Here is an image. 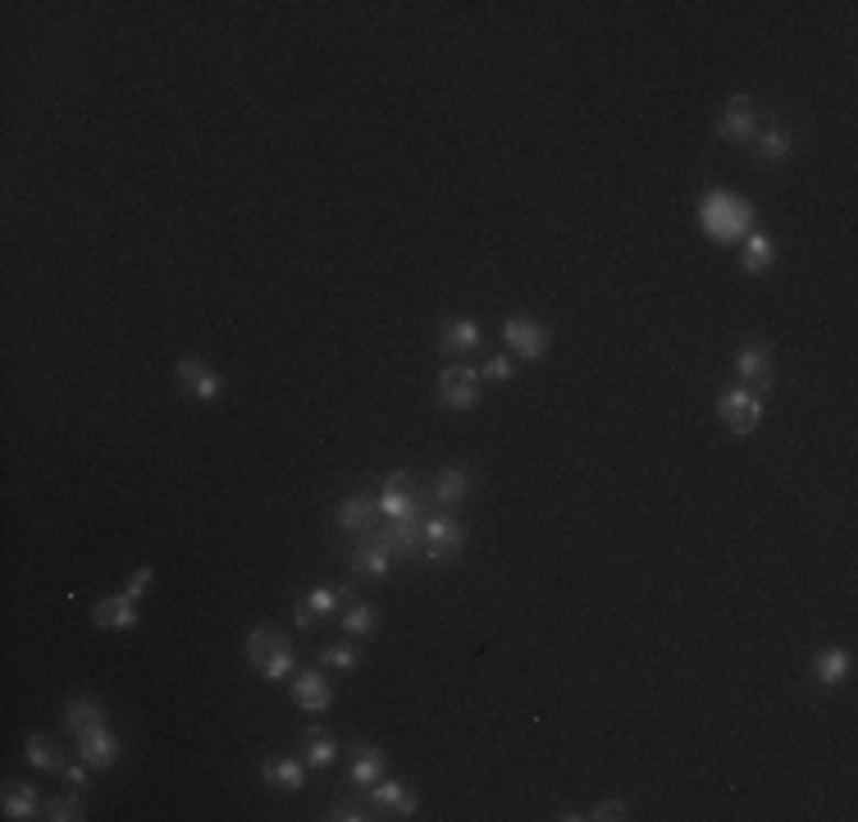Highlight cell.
Returning a JSON list of instances; mask_svg holds the SVG:
<instances>
[{
  "mask_svg": "<svg viewBox=\"0 0 858 822\" xmlns=\"http://www.w3.org/2000/svg\"><path fill=\"white\" fill-rule=\"evenodd\" d=\"M142 622V603L133 594H106L101 603H91V626L97 631H138Z\"/></svg>",
  "mask_w": 858,
  "mask_h": 822,
  "instance_id": "cell-12",
  "label": "cell"
},
{
  "mask_svg": "<svg viewBox=\"0 0 858 822\" xmlns=\"http://www.w3.org/2000/svg\"><path fill=\"white\" fill-rule=\"evenodd\" d=\"M503 343H507V352L520 357V361H543L548 348H553V333H548L543 320L516 311V316L503 320Z\"/></svg>",
  "mask_w": 858,
  "mask_h": 822,
  "instance_id": "cell-4",
  "label": "cell"
},
{
  "mask_svg": "<svg viewBox=\"0 0 858 822\" xmlns=\"http://www.w3.org/2000/svg\"><path fill=\"white\" fill-rule=\"evenodd\" d=\"M590 818H598V822H622V818H630V809H626V800H598Z\"/></svg>",
  "mask_w": 858,
  "mask_h": 822,
  "instance_id": "cell-35",
  "label": "cell"
},
{
  "mask_svg": "<svg viewBox=\"0 0 858 822\" xmlns=\"http://www.w3.org/2000/svg\"><path fill=\"white\" fill-rule=\"evenodd\" d=\"M87 772H91V768L82 764V758H78V764H69V768H65V777H69V786H74V790H87V781H91Z\"/></svg>",
  "mask_w": 858,
  "mask_h": 822,
  "instance_id": "cell-36",
  "label": "cell"
},
{
  "mask_svg": "<svg viewBox=\"0 0 858 822\" xmlns=\"http://www.w3.org/2000/svg\"><path fill=\"white\" fill-rule=\"evenodd\" d=\"M151 581H156V567H151V562H142L133 576H129V585H124V594H133L138 603L146 599V590H151Z\"/></svg>",
  "mask_w": 858,
  "mask_h": 822,
  "instance_id": "cell-33",
  "label": "cell"
},
{
  "mask_svg": "<svg viewBox=\"0 0 858 822\" xmlns=\"http://www.w3.org/2000/svg\"><path fill=\"white\" fill-rule=\"evenodd\" d=\"M65 726H69V736L82 741L87 731H97V726H110V713L97 694H74L65 699Z\"/></svg>",
  "mask_w": 858,
  "mask_h": 822,
  "instance_id": "cell-18",
  "label": "cell"
},
{
  "mask_svg": "<svg viewBox=\"0 0 858 822\" xmlns=\"http://www.w3.org/2000/svg\"><path fill=\"white\" fill-rule=\"evenodd\" d=\"M23 758H28V768H37V772H65V754H59V745L46 731H28Z\"/></svg>",
  "mask_w": 858,
  "mask_h": 822,
  "instance_id": "cell-25",
  "label": "cell"
},
{
  "mask_svg": "<svg viewBox=\"0 0 858 822\" xmlns=\"http://www.w3.org/2000/svg\"><path fill=\"white\" fill-rule=\"evenodd\" d=\"M849 667H854V654L845 645H832V649H817L813 654V681L826 686V690H836L849 681Z\"/></svg>",
  "mask_w": 858,
  "mask_h": 822,
  "instance_id": "cell-23",
  "label": "cell"
},
{
  "mask_svg": "<svg viewBox=\"0 0 858 822\" xmlns=\"http://www.w3.org/2000/svg\"><path fill=\"white\" fill-rule=\"evenodd\" d=\"M420 554L429 562H452L457 554L466 548V526L457 522L452 512H435V516H425V535H420Z\"/></svg>",
  "mask_w": 858,
  "mask_h": 822,
  "instance_id": "cell-5",
  "label": "cell"
},
{
  "mask_svg": "<svg viewBox=\"0 0 858 822\" xmlns=\"http://www.w3.org/2000/svg\"><path fill=\"white\" fill-rule=\"evenodd\" d=\"M320 667H333V672H356L361 667V639H339V645H324L320 649Z\"/></svg>",
  "mask_w": 858,
  "mask_h": 822,
  "instance_id": "cell-31",
  "label": "cell"
},
{
  "mask_svg": "<svg viewBox=\"0 0 858 822\" xmlns=\"http://www.w3.org/2000/svg\"><path fill=\"white\" fill-rule=\"evenodd\" d=\"M735 375H740V384L754 388L758 398L777 388V357H772L768 339H758V333H754V339L740 343V352H735Z\"/></svg>",
  "mask_w": 858,
  "mask_h": 822,
  "instance_id": "cell-3",
  "label": "cell"
},
{
  "mask_svg": "<svg viewBox=\"0 0 858 822\" xmlns=\"http://www.w3.org/2000/svg\"><path fill=\"white\" fill-rule=\"evenodd\" d=\"M333 758H339V741H333V731L329 726H306L301 731V764L324 772Z\"/></svg>",
  "mask_w": 858,
  "mask_h": 822,
  "instance_id": "cell-24",
  "label": "cell"
},
{
  "mask_svg": "<svg viewBox=\"0 0 858 822\" xmlns=\"http://www.w3.org/2000/svg\"><path fill=\"white\" fill-rule=\"evenodd\" d=\"M293 704L306 709V713H324L333 704V686L324 681L320 667H301V672H293Z\"/></svg>",
  "mask_w": 858,
  "mask_h": 822,
  "instance_id": "cell-16",
  "label": "cell"
},
{
  "mask_svg": "<svg viewBox=\"0 0 858 822\" xmlns=\"http://www.w3.org/2000/svg\"><path fill=\"white\" fill-rule=\"evenodd\" d=\"M339 530L343 535H352V539H361V535H375V526L384 522L380 516V498H371V494H348L343 503H339Z\"/></svg>",
  "mask_w": 858,
  "mask_h": 822,
  "instance_id": "cell-13",
  "label": "cell"
},
{
  "mask_svg": "<svg viewBox=\"0 0 858 822\" xmlns=\"http://www.w3.org/2000/svg\"><path fill=\"white\" fill-rule=\"evenodd\" d=\"M42 818H51V822H82L87 818V800H82V790H65V796H55V800H46L42 804Z\"/></svg>",
  "mask_w": 858,
  "mask_h": 822,
  "instance_id": "cell-30",
  "label": "cell"
},
{
  "mask_svg": "<svg viewBox=\"0 0 858 822\" xmlns=\"http://www.w3.org/2000/svg\"><path fill=\"white\" fill-rule=\"evenodd\" d=\"M119 754H124V741L114 736L110 726H97V731H87V736L78 741V758L91 768V772H110L119 764Z\"/></svg>",
  "mask_w": 858,
  "mask_h": 822,
  "instance_id": "cell-15",
  "label": "cell"
},
{
  "mask_svg": "<svg viewBox=\"0 0 858 822\" xmlns=\"http://www.w3.org/2000/svg\"><path fill=\"white\" fill-rule=\"evenodd\" d=\"M380 516H384V522H407V516H425V503H420V494H416V475H411V471H393V475H384Z\"/></svg>",
  "mask_w": 858,
  "mask_h": 822,
  "instance_id": "cell-8",
  "label": "cell"
},
{
  "mask_svg": "<svg viewBox=\"0 0 858 822\" xmlns=\"http://www.w3.org/2000/svg\"><path fill=\"white\" fill-rule=\"evenodd\" d=\"M174 380H178L183 388H188V393H193L197 403H215V398H220V393H224V375L215 371L210 361L193 357V352L174 361Z\"/></svg>",
  "mask_w": 858,
  "mask_h": 822,
  "instance_id": "cell-11",
  "label": "cell"
},
{
  "mask_svg": "<svg viewBox=\"0 0 858 822\" xmlns=\"http://www.w3.org/2000/svg\"><path fill=\"white\" fill-rule=\"evenodd\" d=\"M343 631H348L352 639H375V631H380V607H375V603H365V599L348 603V613H343Z\"/></svg>",
  "mask_w": 858,
  "mask_h": 822,
  "instance_id": "cell-29",
  "label": "cell"
},
{
  "mask_svg": "<svg viewBox=\"0 0 858 822\" xmlns=\"http://www.w3.org/2000/svg\"><path fill=\"white\" fill-rule=\"evenodd\" d=\"M717 138L730 146H754L758 142V101L745 97V91H735L717 119Z\"/></svg>",
  "mask_w": 858,
  "mask_h": 822,
  "instance_id": "cell-7",
  "label": "cell"
},
{
  "mask_svg": "<svg viewBox=\"0 0 858 822\" xmlns=\"http://www.w3.org/2000/svg\"><path fill=\"white\" fill-rule=\"evenodd\" d=\"M516 375V365H512V357L507 352H494L484 361V371H480V380H494V384H507Z\"/></svg>",
  "mask_w": 858,
  "mask_h": 822,
  "instance_id": "cell-32",
  "label": "cell"
},
{
  "mask_svg": "<svg viewBox=\"0 0 858 822\" xmlns=\"http://www.w3.org/2000/svg\"><path fill=\"white\" fill-rule=\"evenodd\" d=\"M480 343H484V333H480V325L466 320V316H452V320L439 325V352H443V357H466V352H475Z\"/></svg>",
  "mask_w": 858,
  "mask_h": 822,
  "instance_id": "cell-21",
  "label": "cell"
},
{
  "mask_svg": "<svg viewBox=\"0 0 858 822\" xmlns=\"http://www.w3.org/2000/svg\"><path fill=\"white\" fill-rule=\"evenodd\" d=\"M484 393V380L471 365H443L439 371V403L452 407V412H471Z\"/></svg>",
  "mask_w": 858,
  "mask_h": 822,
  "instance_id": "cell-10",
  "label": "cell"
},
{
  "mask_svg": "<svg viewBox=\"0 0 858 822\" xmlns=\"http://www.w3.org/2000/svg\"><path fill=\"white\" fill-rule=\"evenodd\" d=\"M329 822H365L371 813H365L361 804H352V800H339V804H329V813H324Z\"/></svg>",
  "mask_w": 858,
  "mask_h": 822,
  "instance_id": "cell-34",
  "label": "cell"
},
{
  "mask_svg": "<svg viewBox=\"0 0 858 822\" xmlns=\"http://www.w3.org/2000/svg\"><path fill=\"white\" fill-rule=\"evenodd\" d=\"M393 562H397V554L380 535H361L348 548V571L361 576V581H384V576L393 571Z\"/></svg>",
  "mask_w": 858,
  "mask_h": 822,
  "instance_id": "cell-9",
  "label": "cell"
},
{
  "mask_svg": "<svg viewBox=\"0 0 858 822\" xmlns=\"http://www.w3.org/2000/svg\"><path fill=\"white\" fill-rule=\"evenodd\" d=\"M248 662L261 672V681H284V677H293V667H297V654H293V645L288 639L274 631L270 622H261V626H252L248 631Z\"/></svg>",
  "mask_w": 858,
  "mask_h": 822,
  "instance_id": "cell-2",
  "label": "cell"
},
{
  "mask_svg": "<svg viewBox=\"0 0 858 822\" xmlns=\"http://www.w3.org/2000/svg\"><path fill=\"white\" fill-rule=\"evenodd\" d=\"M558 818H562V822H585V818H590V813H580V809H562V813H558Z\"/></svg>",
  "mask_w": 858,
  "mask_h": 822,
  "instance_id": "cell-37",
  "label": "cell"
},
{
  "mask_svg": "<svg viewBox=\"0 0 858 822\" xmlns=\"http://www.w3.org/2000/svg\"><path fill=\"white\" fill-rule=\"evenodd\" d=\"M348 599H352V585H316V590H306V599L297 603L293 622H297L301 631H311V626H316V617L339 613V607H343Z\"/></svg>",
  "mask_w": 858,
  "mask_h": 822,
  "instance_id": "cell-14",
  "label": "cell"
},
{
  "mask_svg": "<svg viewBox=\"0 0 858 822\" xmlns=\"http://www.w3.org/2000/svg\"><path fill=\"white\" fill-rule=\"evenodd\" d=\"M371 809L388 813V818H416L420 813V796L403 781H375L371 786Z\"/></svg>",
  "mask_w": 858,
  "mask_h": 822,
  "instance_id": "cell-20",
  "label": "cell"
},
{
  "mask_svg": "<svg viewBox=\"0 0 858 822\" xmlns=\"http://www.w3.org/2000/svg\"><path fill=\"white\" fill-rule=\"evenodd\" d=\"M717 416H722V425L730 435H754L758 425H762V398L754 388H745V384H735V388H726L722 398H717Z\"/></svg>",
  "mask_w": 858,
  "mask_h": 822,
  "instance_id": "cell-6",
  "label": "cell"
},
{
  "mask_svg": "<svg viewBox=\"0 0 858 822\" xmlns=\"http://www.w3.org/2000/svg\"><path fill=\"white\" fill-rule=\"evenodd\" d=\"M384 777V749L380 745H361L356 754H352V772H348V781L352 786H375Z\"/></svg>",
  "mask_w": 858,
  "mask_h": 822,
  "instance_id": "cell-28",
  "label": "cell"
},
{
  "mask_svg": "<svg viewBox=\"0 0 858 822\" xmlns=\"http://www.w3.org/2000/svg\"><path fill=\"white\" fill-rule=\"evenodd\" d=\"M758 156L768 161V165H781V161H790L794 156V133L785 129V124H768V129H758Z\"/></svg>",
  "mask_w": 858,
  "mask_h": 822,
  "instance_id": "cell-27",
  "label": "cell"
},
{
  "mask_svg": "<svg viewBox=\"0 0 858 822\" xmlns=\"http://www.w3.org/2000/svg\"><path fill=\"white\" fill-rule=\"evenodd\" d=\"M777 265V242L768 238V233H749L745 238V256H740V270L749 274V280H762V274H768Z\"/></svg>",
  "mask_w": 858,
  "mask_h": 822,
  "instance_id": "cell-26",
  "label": "cell"
},
{
  "mask_svg": "<svg viewBox=\"0 0 858 822\" xmlns=\"http://www.w3.org/2000/svg\"><path fill=\"white\" fill-rule=\"evenodd\" d=\"M471 494H475V475H471L466 467H443V471L435 475V484H429V498H435L443 512L462 507Z\"/></svg>",
  "mask_w": 858,
  "mask_h": 822,
  "instance_id": "cell-17",
  "label": "cell"
},
{
  "mask_svg": "<svg viewBox=\"0 0 858 822\" xmlns=\"http://www.w3.org/2000/svg\"><path fill=\"white\" fill-rule=\"evenodd\" d=\"M306 768L301 758H288V754H270L265 764H261V781L270 790H284V796H297V790H306Z\"/></svg>",
  "mask_w": 858,
  "mask_h": 822,
  "instance_id": "cell-19",
  "label": "cell"
},
{
  "mask_svg": "<svg viewBox=\"0 0 858 822\" xmlns=\"http://www.w3.org/2000/svg\"><path fill=\"white\" fill-rule=\"evenodd\" d=\"M698 229L708 242H717V248L745 242L758 229V206L735 188H708L698 197Z\"/></svg>",
  "mask_w": 858,
  "mask_h": 822,
  "instance_id": "cell-1",
  "label": "cell"
},
{
  "mask_svg": "<svg viewBox=\"0 0 858 822\" xmlns=\"http://www.w3.org/2000/svg\"><path fill=\"white\" fill-rule=\"evenodd\" d=\"M0 813L10 822H28V818H42V796L33 781H6L0 790Z\"/></svg>",
  "mask_w": 858,
  "mask_h": 822,
  "instance_id": "cell-22",
  "label": "cell"
}]
</instances>
